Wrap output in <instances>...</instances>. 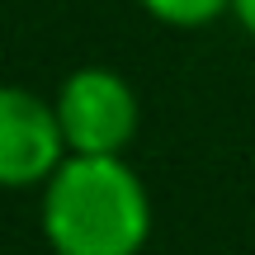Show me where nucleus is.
Returning <instances> with one entry per match:
<instances>
[{
    "mask_svg": "<svg viewBox=\"0 0 255 255\" xmlns=\"http://www.w3.org/2000/svg\"><path fill=\"white\" fill-rule=\"evenodd\" d=\"M52 255H142L151 241V194L123 156L71 151L38 199Z\"/></svg>",
    "mask_w": 255,
    "mask_h": 255,
    "instance_id": "1",
    "label": "nucleus"
},
{
    "mask_svg": "<svg viewBox=\"0 0 255 255\" xmlns=\"http://www.w3.org/2000/svg\"><path fill=\"white\" fill-rule=\"evenodd\" d=\"M52 104H57V119H62L71 151H85V156H123L128 142L137 137V123H142L137 90L114 66L71 71Z\"/></svg>",
    "mask_w": 255,
    "mask_h": 255,
    "instance_id": "2",
    "label": "nucleus"
},
{
    "mask_svg": "<svg viewBox=\"0 0 255 255\" xmlns=\"http://www.w3.org/2000/svg\"><path fill=\"white\" fill-rule=\"evenodd\" d=\"M66 156H71V142L62 132L57 104L33 95L28 85H5L0 90V180L9 189L47 184Z\"/></svg>",
    "mask_w": 255,
    "mask_h": 255,
    "instance_id": "3",
    "label": "nucleus"
},
{
    "mask_svg": "<svg viewBox=\"0 0 255 255\" xmlns=\"http://www.w3.org/2000/svg\"><path fill=\"white\" fill-rule=\"evenodd\" d=\"M137 5L165 28H208L232 14V0H137Z\"/></svg>",
    "mask_w": 255,
    "mask_h": 255,
    "instance_id": "4",
    "label": "nucleus"
},
{
    "mask_svg": "<svg viewBox=\"0 0 255 255\" xmlns=\"http://www.w3.org/2000/svg\"><path fill=\"white\" fill-rule=\"evenodd\" d=\"M232 14H237V24L255 38V0H232Z\"/></svg>",
    "mask_w": 255,
    "mask_h": 255,
    "instance_id": "5",
    "label": "nucleus"
}]
</instances>
